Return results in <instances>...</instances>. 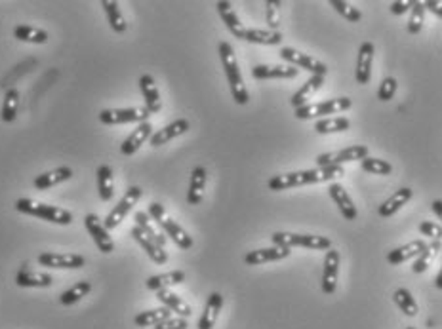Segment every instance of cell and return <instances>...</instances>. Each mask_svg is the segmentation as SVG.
I'll return each mask as SVG.
<instances>
[{"label": "cell", "instance_id": "cell-31", "mask_svg": "<svg viewBox=\"0 0 442 329\" xmlns=\"http://www.w3.org/2000/svg\"><path fill=\"white\" fill-rule=\"evenodd\" d=\"M181 282H185V272L183 271H170L166 274H156V276H151L145 282V286L151 291H160V289H168L172 286H180Z\"/></svg>", "mask_w": 442, "mask_h": 329}, {"label": "cell", "instance_id": "cell-1", "mask_svg": "<svg viewBox=\"0 0 442 329\" xmlns=\"http://www.w3.org/2000/svg\"><path fill=\"white\" fill-rule=\"evenodd\" d=\"M345 175L344 166H330V168H315V170H302V172H290L282 175L271 177L267 187L275 192L279 190L294 189V187H305V185H317V183L332 181L336 177Z\"/></svg>", "mask_w": 442, "mask_h": 329}, {"label": "cell", "instance_id": "cell-50", "mask_svg": "<svg viewBox=\"0 0 442 329\" xmlns=\"http://www.w3.org/2000/svg\"><path fill=\"white\" fill-rule=\"evenodd\" d=\"M412 6H414V0H397V2L391 4V14L393 16H402L408 10H412Z\"/></svg>", "mask_w": 442, "mask_h": 329}, {"label": "cell", "instance_id": "cell-7", "mask_svg": "<svg viewBox=\"0 0 442 329\" xmlns=\"http://www.w3.org/2000/svg\"><path fill=\"white\" fill-rule=\"evenodd\" d=\"M149 113L145 107H130V109H105L99 113V122L107 124V126H115V124H131V122H149Z\"/></svg>", "mask_w": 442, "mask_h": 329}, {"label": "cell", "instance_id": "cell-19", "mask_svg": "<svg viewBox=\"0 0 442 329\" xmlns=\"http://www.w3.org/2000/svg\"><path fill=\"white\" fill-rule=\"evenodd\" d=\"M189 130V120L185 118H178V120H173L172 124H168V126H164L162 130H158L151 135V147H160V145H166L168 141L176 139V137H180L183 133Z\"/></svg>", "mask_w": 442, "mask_h": 329}, {"label": "cell", "instance_id": "cell-3", "mask_svg": "<svg viewBox=\"0 0 442 329\" xmlns=\"http://www.w3.org/2000/svg\"><path fill=\"white\" fill-rule=\"evenodd\" d=\"M16 209L19 214L33 215V217L56 223V225H71L73 223V214L71 212H67L63 207L42 204V202H36L33 198H19L16 202Z\"/></svg>", "mask_w": 442, "mask_h": 329}, {"label": "cell", "instance_id": "cell-23", "mask_svg": "<svg viewBox=\"0 0 442 329\" xmlns=\"http://www.w3.org/2000/svg\"><path fill=\"white\" fill-rule=\"evenodd\" d=\"M299 69L292 65H255L252 76L255 80H271V78H295Z\"/></svg>", "mask_w": 442, "mask_h": 329}, {"label": "cell", "instance_id": "cell-53", "mask_svg": "<svg viewBox=\"0 0 442 329\" xmlns=\"http://www.w3.org/2000/svg\"><path fill=\"white\" fill-rule=\"evenodd\" d=\"M434 286H436L439 289H442V269H441V272L436 274V278H434Z\"/></svg>", "mask_w": 442, "mask_h": 329}, {"label": "cell", "instance_id": "cell-40", "mask_svg": "<svg viewBox=\"0 0 442 329\" xmlns=\"http://www.w3.org/2000/svg\"><path fill=\"white\" fill-rule=\"evenodd\" d=\"M92 291V284L88 280H82L78 284H74L73 288H69L59 295V303L63 306H71L74 303H78L82 297H86Z\"/></svg>", "mask_w": 442, "mask_h": 329}, {"label": "cell", "instance_id": "cell-37", "mask_svg": "<svg viewBox=\"0 0 442 329\" xmlns=\"http://www.w3.org/2000/svg\"><path fill=\"white\" fill-rule=\"evenodd\" d=\"M351 128V120L345 118V116H337V118H320L315 124V132L320 135H326V133H337V132H347Z\"/></svg>", "mask_w": 442, "mask_h": 329}, {"label": "cell", "instance_id": "cell-46", "mask_svg": "<svg viewBox=\"0 0 442 329\" xmlns=\"http://www.w3.org/2000/svg\"><path fill=\"white\" fill-rule=\"evenodd\" d=\"M280 6H282V2H279V0H267L265 2V19H267L271 31H279Z\"/></svg>", "mask_w": 442, "mask_h": 329}, {"label": "cell", "instance_id": "cell-36", "mask_svg": "<svg viewBox=\"0 0 442 329\" xmlns=\"http://www.w3.org/2000/svg\"><path fill=\"white\" fill-rule=\"evenodd\" d=\"M98 190L99 198L103 202H109L115 194V181H113V170L111 166L101 164L98 168Z\"/></svg>", "mask_w": 442, "mask_h": 329}, {"label": "cell", "instance_id": "cell-29", "mask_svg": "<svg viewBox=\"0 0 442 329\" xmlns=\"http://www.w3.org/2000/svg\"><path fill=\"white\" fill-rule=\"evenodd\" d=\"M156 299L162 303V306H166L168 310L178 314L180 318H189V316L193 314L191 306H189L180 295L172 293L170 289H160V291H156Z\"/></svg>", "mask_w": 442, "mask_h": 329}, {"label": "cell", "instance_id": "cell-13", "mask_svg": "<svg viewBox=\"0 0 442 329\" xmlns=\"http://www.w3.org/2000/svg\"><path fill=\"white\" fill-rule=\"evenodd\" d=\"M337 274H339V251L330 247L324 257V269H322V291L332 295L337 288Z\"/></svg>", "mask_w": 442, "mask_h": 329}, {"label": "cell", "instance_id": "cell-51", "mask_svg": "<svg viewBox=\"0 0 442 329\" xmlns=\"http://www.w3.org/2000/svg\"><path fill=\"white\" fill-rule=\"evenodd\" d=\"M423 8L429 10V12L434 14L439 19H442V2H439V0H425V2H423Z\"/></svg>", "mask_w": 442, "mask_h": 329}, {"label": "cell", "instance_id": "cell-35", "mask_svg": "<svg viewBox=\"0 0 442 329\" xmlns=\"http://www.w3.org/2000/svg\"><path fill=\"white\" fill-rule=\"evenodd\" d=\"M442 249V242L439 240H433V242H429L425 246V249L416 257V261L412 264V271L416 272V274H423V272L429 269V264L433 263V259L439 256V251Z\"/></svg>", "mask_w": 442, "mask_h": 329}, {"label": "cell", "instance_id": "cell-24", "mask_svg": "<svg viewBox=\"0 0 442 329\" xmlns=\"http://www.w3.org/2000/svg\"><path fill=\"white\" fill-rule=\"evenodd\" d=\"M206 181H208V175L202 166H197L193 172H191V183H189L187 190V202L189 206H198L204 198V189Z\"/></svg>", "mask_w": 442, "mask_h": 329}, {"label": "cell", "instance_id": "cell-28", "mask_svg": "<svg viewBox=\"0 0 442 329\" xmlns=\"http://www.w3.org/2000/svg\"><path fill=\"white\" fill-rule=\"evenodd\" d=\"M322 86H324V76H317V74H313L311 78L303 84L302 88L292 95V99H290L292 107L299 109L303 107V105H307V103H309V99H311L313 95L322 88Z\"/></svg>", "mask_w": 442, "mask_h": 329}, {"label": "cell", "instance_id": "cell-41", "mask_svg": "<svg viewBox=\"0 0 442 329\" xmlns=\"http://www.w3.org/2000/svg\"><path fill=\"white\" fill-rule=\"evenodd\" d=\"M136 223H138V227L147 234L149 238L155 240L158 246H166V236H164V232L158 231L155 225L151 223V217H149L147 212H138V214H136Z\"/></svg>", "mask_w": 442, "mask_h": 329}, {"label": "cell", "instance_id": "cell-2", "mask_svg": "<svg viewBox=\"0 0 442 329\" xmlns=\"http://www.w3.org/2000/svg\"><path fill=\"white\" fill-rule=\"evenodd\" d=\"M220 59L221 65L225 69V76H227L231 95L235 99V103H237V105H246V103L250 101V95H248V90H246L242 73H240V69H238L235 49H233V46H231L229 42H220Z\"/></svg>", "mask_w": 442, "mask_h": 329}, {"label": "cell", "instance_id": "cell-4", "mask_svg": "<svg viewBox=\"0 0 442 329\" xmlns=\"http://www.w3.org/2000/svg\"><path fill=\"white\" fill-rule=\"evenodd\" d=\"M149 217L151 219H155L158 223V227L162 229V232H166V236H170L173 240V244L181 249H191L193 247V238L189 236V232L180 227L178 223L173 221L170 215L166 214V209H164L162 204H158V202H153V204H149Z\"/></svg>", "mask_w": 442, "mask_h": 329}, {"label": "cell", "instance_id": "cell-47", "mask_svg": "<svg viewBox=\"0 0 442 329\" xmlns=\"http://www.w3.org/2000/svg\"><path fill=\"white\" fill-rule=\"evenodd\" d=\"M397 86H399V82H397V78H393V76L383 78L381 84H379V88H377V99L379 101H391L394 98Z\"/></svg>", "mask_w": 442, "mask_h": 329}, {"label": "cell", "instance_id": "cell-17", "mask_svg": "<svg viewBox=\"0 0 442 329\" xmlns=\"http://www.w3.org/2000/svg\"><path fill=\"white\" fill-rule=\"evenodd\" d=\"M328 192H330V196L332 200L336 202V206L339 207V212L344 215L347 221H355L357 219V206L352 204V198L349 196V192L344 189V185H339V183H332L330 187H328Z\"/></svg>", "mask_w": 442, "mask_h": 329}, {"label": "cell", "instance_id": "cell-39", "mask_svg": "<svg viewBox=\"0 0 442 329\" xmlns=\"http://www.w3.org/2000/svg\"><path fill=\"white\" fill-rule=\"evenodd\" d=\"M393 301H394V305L401 308V313H404L406 316H410V318L418 316L419 313L418 303H416L414 295H412L406 288L397 289V291L393 293Z\"/></svg>", "mask_w": 442, "mask_h": 329}, {"label": "cell", "instance_id": "cell-12", "mask_svg": "<svg viewBox=\"0 0 442 329\" xmlns=\"http://www.w3.org/2000/svg\"><path fill=\"white\" fill-rule=\"evenodd\" d=\"M36 261L42 266H48V269H65V271L82 269L86 264V259L78 256V253H54V251L41 253Z\"/></svg>", "mask_w": 442, "mask_h": 329}, {"label": "cell", "instance_id": "cell-11", "mask_svg": "<svg viewBox=\"0 0 442 329\" xmlns=\"http://www.w3.org/2000/svg\"><path fill=\"white\" fill-rule=\"evenodd\" d=\"M84 227H86V231L92 234V238L96 242L99 251H103V253H113V251H115V242H113L111 234H109L105 225L101 223V219H99L98 215H86V217H84Z\"/></svg>", "mask_w": 442, "mask_h": 329}, {"label": "cell", "instance_id": "cell-25", "mask_svg": "<svg viewBox=\"0 0 442 329\" xmlns=\"http://www.w3.org/2000/svg\"><path fill=\"white\" fill-rule=\"evenodd\" d=\"M427 242L425 240H414V242H408V244H404L401 247H394L393 251H389L387 253V261L389 264H402L410 261V259H414V257H418L423 249H425Z\"/></svg>", "mask_w": 442, "mask_h": 329}, {"label": "cell", "instance_id": "cell-10", "mask_svg": "<svg viewBox=\"0 0 442 329\" xmlns=\"http://www.w3.org/2000/svg\"><path fill=\"white\" fill-rule=\"evenodd\" d=\"M280 58L284 59L288 65L295 67V69H305V71L317 74V76H326L328 73V67L322 61L311 58V56H307L303 52H297L294 48H288V46L286 48H280Z\"/></svg>", "mask_w": 442, "mask_h": 329}, {"label": "cell", "instance_id": "cell-49", "mask_svg": "<svg viewBox=\"0 0 442 329\" xmlns=\"http://www.w3.org/2000/svg\"><path fill=\"white\" fill-rule=\"evenodd\" d=\"M189 328V321L187 318H168V320H164L162 324H158L155 326V329H187Z\"/></svg>", "mask_w": 442, "mask_h": 329}, {"label": "cell", "instance_id": "cell-45", "mask_svg": "<svg viewBox=\"0 0 442 329\" xmlns=\"http://www.w3.org/2000/svg\"><path fill=\"white\" fill-rule=\"evenodd\" d=\"M330 6L336 10L339 16L345 17L347 21H351V23H359V21L362 19L361 10L355 8L352 4L345 2V0H330Z\"/></svg>", "mask_w": 442, "mask_h": 329}, {"label": "cell", "instance_id": "cell-21", "mask_svg": "<svg viewBox=\"0 0 442 329\" xmlns=\"http://www.w3.org/2000/svg\"><path fill=\"white\" fill-rule=\"evenodd\" d=\"M29 264H21V269L17 272L16 284L19 288H50L54 278L46 274V272H34L27 269Z\"/></svg>", "mask_w": 442, "mask_h": 329}, {"label": "cell", "instance_id": "cell-32", "mask_svg": "<svg viewBox=\"0 0 442 329\" xmlns=\"http://www.w3.org/2000/svg\"><path fill=\"white\" fill-rule=\"evenodd\" d=\"M99 4H101L103 12H105L107 21L111 25V29H113L116 34L126 33V27H128V25H126V19H124L123 12H120L118 2H115V0H101Z\"/></svg>", "mask_w": 442, "mask_h": 329}, {"label": "cell", "instance_id": "cell-34", "mask_svg": "<svg viewBox=\"0 0 442 329\" xmlns=\"http://www.w3.org/2000/svg\"><path fill=\"white\" fill-rule=\"evenodd\" d=\"M168 318H172V310H168L166 306H162V308H153V310L140 313L134 318V324L138 328H153V326H158L164 320H168Z\"/></svg>", "mask_w": 442, "mask_h": 329}, {"label": "cell", "instance_id": "cell-48", "mask_svg": "<svg viewBox=\"0 0 442 329\" xmlns=\"http://www.w3.org/2000/svg\"><path fill=\"white\" fill-rule=\"evenodd\" d=\"M419 232H421L423 236H429V238L442 242V225H439V223L421 221L419 223Z\"/></svg>", "mask_w": 442, "mask_h": 329}, {"label": "cell", "instance_id": "cell-27", "mask_svg": "<svg viewBox=\"0 0 442 329\" xmlns=\"http://www.w3.org/2000/svg\"><path fill=\"white\" fill-rule=\"evenodd\" d=\"M221 306H223V295L218 291L210 293L208 301H206L204 313L200 314V320H198V329H212L218 321Z\"/></svg>", "mask_w": 442, "mask_h": 329}, {"label": "cell", "instance_id": "cell-14", "mask_svg": "<svg viewBox=\"0 0 442 329\" xmlns=\"http://www.w3.org/2000/svg\"><path fill=\"white\" fill-rule=\"evenodd\" d=\"M374 54L376 48L372 42H362L361 49H359V58H357V71H355V78L361 86H366L372 78V65H374Z\"/></svg>", "mask_w": 442, "mask_h": 329}, {"label": "cell", "instance_id": "cell-42", "mask_svg": "<svg viewBox=\"0 0 442 329\" xmlns=\"http://www.w3.org/2000/svg\"><path fill=\"white\" fill-rule=\"evenodd\" d=\"M19 109V91L17 88H10L4 95V105H2V120L4 122H14Z\"/></svg>", "mask_w": 442, "mask_h": 329}, {"label": "cell", "instance_id": "cell-30", "mask_svg": "<svg viewBox=\"0 0 442 329\" xmlns=\"http://www.w3.org/2000/svg\"><path fill=\"white\" fill-rule=\"evenodd\" d=\"M410 198H412V189H408V187L399 189L394 194H391V196L387 198L381 206H379L377 214L381 215V217H391V215L397 214L402 206H406V204H408Z\"/></svg>", "mask_w": 442, "mask_h": 329}, {"label": "cell", "instance_id": "cell-9", "mask_svg": "<svg viewBox=\"0 0 442 329\" xmlns=\"http://www.w3.org/2000/svg\"><path fill=\"white\" fill-rule=\"evenodd\" d=\"M366 157H370L368 147L364 145H351V147H345L341 150L336 152H324L317 157V164L319 168H330V166H344L347 162H355V160H364Z\"/></svg>", "mask_w": 442, "mask_h": 329}, {"label": "cell", "instance_id": "cell-44", "mask_svg": "<svg viewBox=\"0 0 442 329\" xmlns=\"http://www.w3.org/2000/svg\"><path fill=\"white\" fill-rule=\"evenodd\" d=\"M361 168L372 175H391L393 173V166L387 160H381V158L366 157L364 160H361Z\"/></svg>", "mask_w": 442, "mask_h": 329}, {"label": "cell", "instance_id": "cell-18", "mask_svg": "<svg viewBox=\"0 0 442 329\" xmlns=\"http://www.w3.org/2000/svg\"><path fill=\"white\" fill-rule=\"evenodd\" d=\"M151 135H153V126H151V122L138 124V128H136V130L124 139L123 145H120V152H123L124 157H131L134 152L140 150V147L145 141L151 139Z\"/></svg>", "mask_w": 442, "mask_h": 329}, {"label": "cell", "instance_id": "cell-8", "mask_svg": "<svg viewBox=\"0 0 442 329\" xmlns=\"http://www.w3.org/2000/svg\"><path fill=\"white\" fill-rule=\"evenodd\" d=\"M141 194H143V190H141L140 187H130V189L126 190V194L120 198V202H118V204L111 209V214L107 215L105 219H103V225H105L107 231H113V229H116V227L126 219V215L130 214L131 207L140 202Z\"/></svg>", "mask_w": 442, "mask_h": 329}, {"label": "cell", "instance_id": "cell-26", "mask_svg": "<svg viewBox=\"0 0 442 329\" xmlns=\"http://www.w3.org/2000/svg\"><path fill=\"white\" fill-rule=\"evenodd\" d=\"M71 177H73V170H71L69 166H61V168H56V170H52V172L36 175V179H34V189L36 190L52 189V187H56V185H59V183L69 181Z\"/></svg>", "mask_w": 442, "mask_h": 329}, {"label": "cell", "instance_id": "cell-6", "mask_svg": "<svg viewBox=\"0 0 442 329\" xmlns=\"http://www.w3.org/2000/svg\"><path fill=\"white\" fill-rule=\"evenodd\" d=\"M352 107V99L349 98H336L322 101V103H307L303 107L295 109V118L297 120H311V118H320L326 115H339Z\"/></svg>", "mask_w": 442, "mask_h": 329}, {"label": "cell", "instance_id": "cell-15", "mask_svg": "<svg viewBox=\"0 0 442 329\" xmlns=\"http://www.w3.org/2000/svg\"><path fill=\"white\" fill-rule=\"evenodd\" d=\"M290 249L288 247L273 246V247H262V249H254V251H248L244 256V263L250 266H257V264L273 263V261H282L290 257Z\"/></svg>", "mask_w": 442, "mask_h": 329}, {"label": "cell", "instance_id": "cell-38", "mask_svg": "<svg viewBox=\"0 0 442 329\" xmlns=\"http://www.w3.org/2000/svg\"><path fill=\"white\" fill-rule=\"evenodd\" d=\"M14 36L21 42H31V44H46L48 42V33L31 27V25H17L14 29Z\"/></svg>", "mask_w": 442, "mask_h": 329}, {"label": "cell", "instance_id": "cell-33", "mask_svg": "<svg viewBox=\"0 0 442 329\" xmlns=\"http://www.w3.org/2000/svg\"><path fill=\"white\" fill-rule=\"evenodd\" d=\"M246 42L252 44H263V46H277L282 42L280 31H271V29H246Z\"/></svg>", "mask_w": 442, "mask_h": 329}, {"label": "cell", "instance_id": "cell-5", "mask_svg": "<svg viewBox=\"0 0 442 329\" xmlns=\"http://www.w3.org/2000/svg\"><path fill=\"white\" fill-rule=\"evenodd\" d=\"M271 242L280 247H305V249H330L332 240L326 236H317V234H294V232H275L271 236Z\"/></svg>", "mask_w": 442, "mask_h": 329}, {"label": "cell", "instance_id": "cell-43", "mask_svg": "<svg viewBox=\"0 0 442 329\" xmlns=\"http://www.w3.org/2000/svg\"><path fill=\"white\" fill-rule=\"evenodd\" d=\"M425 23V8H423V2L414 0V6L410 10V21H408V33L418 34L421 33Z\"/></svg>", "mask_w": 442, "mask_h": 329}, {"label": "cell", "instance_id": "cell-54", "mask_svg": "<svg viewBox=\"0 0 442 329\" xmlns=\"http://www.w3.org/2000/svg\"><path fill=\"white\" fill-rule=\"evenodd\" d=\"M406 329H416V328H406Z\"/></svg>", "mask_w": 442, "mask_h": 329}, {"label": "cell", "instance_id": "cell-52", "mask_svg": "<svg viewBox=\"0 0 442 329\" xmlns=\"http://www.w3.org/2000/svg\"><path fill=\"white\" fill-rule=\"evenodd\" d=\"M431 207H433L434 215L442 221V200H434L433 204H431Z\"/></svg>", "mask_w": 442, "mask_h": 329}, {"label": "cell", "instance_id": "cell-22", "mask_svg": "<svg viewBox=\"0 0 442 329\" xmlns=\"http://www.w3.org/2000/svg\"><path fill=\"white\" fill-rule=\"evenodd\" d=\"M140 88L141 93H143V99H145V109H147L151 115L160 113L162 99H160V93H158V88H156L155 78L151 74H143L140 78Z\"/></svg>", "mask_w": 442, "mask_h": 329}, {"label": "cell", "instance_id": "cell-16", "mask_svg": "<svg viewBox=\"0 0 442 329\" xmlns=\"http://www.w3.org/2000/svg\"><path fill=\"white\" fill-rule=\"evenodd\" d=\"M130 234L134 236V240H136V242H138V244L143 247V251L147 253L149 259H151L153 263L164 264L166 261H168V253L164 251V247L158 246V244H156L153 238H149L147 234L141 231L138 225H136V227H131Z\"/></svg>", "mask_w": 442, "mask_h": 329}, {"label": "cell", "instance_id": "cell-20", "mask_svg": "<svg viewBox=\"0 0 442 329\" xmlns=\"http://www.w3.org/2000/svg\"><path fill=\"white\" fill-rule=\"evenodd\" d=\"M215 8H218V14H220V17L223 19L225 27L231 31V34L240 38V41H244L246 29L244 25L240 23V17L237 16V12L233 10V4H231V2H225V0H220V2L215 4Z\"/></svg>", "mask_w": 442, "mask_h": 329}]
</instances>
